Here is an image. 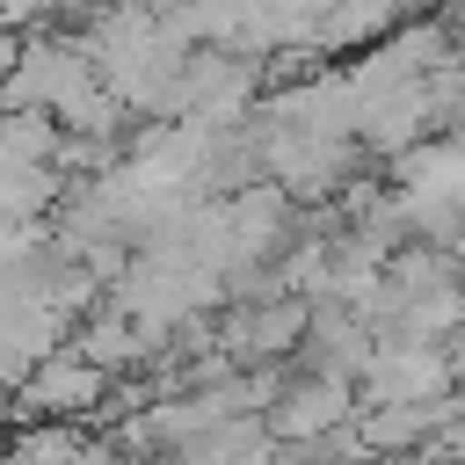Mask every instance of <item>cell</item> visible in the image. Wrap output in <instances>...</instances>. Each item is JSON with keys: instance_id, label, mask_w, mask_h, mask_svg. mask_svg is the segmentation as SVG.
I'll use <instances>...</instances> for the list:
<instances>
[{"instance_id": "cell-1", "label": "cell", "mask_w": 465, "mask_h": 465, "mask_svg": "<svg viewBox=\"0 0 465 465\" xmlns=\"http://www.w3.org/2000/svg\"><path fill=\"white\" fill-rule=\"evenodd\" d=\"M443 378H450V363L429 341H407V349H378L371 356V385H378L385 407H429L443 392Z\"/></svg>"}, {"instance_id": "cell-2", "label": "cell", "mask_w": 465, "mask_h": 465, "mask_svg": "<svg viewBox=\"0 0 465 465\" xmlns=\"http://www.w3.org/2000/svg\"><path fill=\"white\" fill-rule=\"evenodd\" d=\"M94 392H102V371H94L87 356H58V363L44 356V363L29 371V400L51 407V414H73V407L94 400Z\"/></svg>"}, {"instance_id": "cell-3", "label": "cell", "mask_w": 465, "mask_h": 465, "mask_svg": "<svg viewBox=\"0 0 465 465\" xmlns=\"http://www.w3.org/2000/svg\"><path fill=\"white\" fill-rule=\"evenodd\" d=\"M341 407H349V385L320 378V385H298V392L283 400L276 429H283V436H320V429H334V421H341Z\"/></svg>"}]
</instances>
